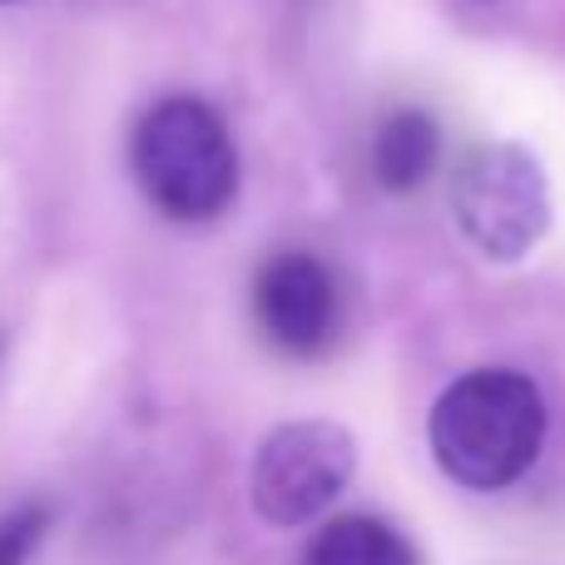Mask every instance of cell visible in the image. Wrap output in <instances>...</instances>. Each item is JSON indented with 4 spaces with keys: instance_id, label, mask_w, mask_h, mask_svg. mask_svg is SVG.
Listing matches in <instances>:
<instances>
[{
    "instance_id": "obj_1",
    "label": "cell",
    "mask_w": 565,
    "mask_h": 565,
    "mask_svg": "<svg viewBox=\"0 0 565 565\" xmlns=\"http://www.w3.org/2000/svg\"><path fill=\"white\" fill-rule=\"evenodd\" d=\"M551 412L541 387L516 367H471L427 412L431 461L461 491H507L546 451Z\"/></svg>"
},
{
    "instance_id": "obj_2",
    "label": "cell",
    "mask_w": 565,
    "mask_h": 565,
    "mask_svg": "<svg viewBox=\"0 0 565 565\" xmlns=\"http://www.w3.org/2000/svg\"><path fill=\"white\" fill-rule=\"evenodd\" d=\"M135 179L159 214L174 224H209L238 194V149L214 105L169 95L135 125Z\"/></svg>"
},
{
    "instance_id": "obj_3",
    "label": "cell",
    "mask_w": 565,
    "mask_h": 565,
    "mask_svg": "<svg viewBox=\"0 0 565 565\" xmlns=\"http://www.w3.org/2000/svg\"><path fill=\"white\" fill-rule=\"evenodd\" d=\"M358 477V437L332 417H298L274 427L248 467L254 516L274 531L322 521Z\"/></svg>"
},
{
    "instance_id": "obj_4",
    "label": "cell",
    "mask_w": 565,
    "mask_h": 565,
    "mask_svg": "<svg viewBox=\"0 0 565 565\" xmlns=\"http://www.w3.org/2000/svg\"><path fill=\"white\" fill-rule=\"evenodd\" d=\"M451 218L491 264H516L551 228L546 169L521 145H477L451 174Z\"/></svg>"
},
{
    "instance_id": "obj_5",
    "label": "cell",
    "mask_w": 565,
    "mask_h": 565,
    "mask_svg": "<svg viewBox=\"0 0 565 565\" xmlns=\"http://www.w3.org/2000/svg\"><path fill=\"white\" fill-rule=\"evenodd\" d=\"M254 318L264 338L288 358H322L338 332V288L322 258L288 248L254 278Z\"/></svg>"
},
{
    "instance_id": "obj_6",
    "label": "cell",
    "mask_w": 565,
    "mask_h": 565,
    "mask_svg": "<svg viewBox=\"0 0 565 565\" xmlns=\"http://www.w3.org/2000/svg\"><path fill=\"white\" fill-rule=\"evenodd\" d=\"M298 565H422V551L382 516H332L312 531Z\"/></svg>"
},
{
    "instance_id": "obj_7",
    "label": "cell",
    "mask_w": 565,
    "mask_h": 565,
    "mask_svg": "<svg viewBox=\"0 0 565 565\" xmlns=\"http://www.w3.org/2000/svg\"><path fill=\"white\" fill-rule=\"evenodd\" d=\"M441 154V135L437 119L422 115V109H397L377 125V139H372V174L387 194H412L431 179Z\"/></svg>"
},
{
    "instance_id": "obj_8",
    "label": "cell",
    "mask_w": 565,
    "mask_h": 565,
    "mask_svg": "<svg viewBox=\"0 0 565 565\" xmlns=\"http://www.w3.org/2000/svg\"><path fill=\"white\" fill-rule=\"evenodd\" d=\"M50 531V511L45 507H15L0 516V565H30V556L40 551Z\"/></svg>"
},
{
    "instance_id": "obj_9",
    "label": "cell",
    "mask_w": 565,
    "mask_h": 565,
    "mask_svg": "<svg viewBox=\"0 0 565 565\" xmlns=\"http://www.w3.org/2000/svg\"><path fill=\"white\" fill-rule=\"evenodd\" d=\"M0 6H15V0H0Z\"/></svg>"
}]
</instances>
